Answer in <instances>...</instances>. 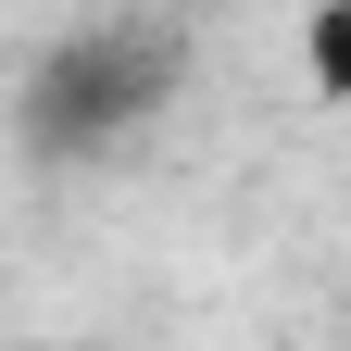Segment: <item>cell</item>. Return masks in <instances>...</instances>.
I'll use <instances>...</instances> for the list:
<instances>
[{"label": "cell", "mask_w": 351, "mask_h": 351, "mask_svg": "<svg viewBox=\"0 0 351 351\" xmlns=\"http://www.w3.org/2000/svg\"><path fill=\"white\" fill-rule=\"evenodd\" d=\"M189 88V38L151 25V13H113V25H75L25 63V101H13V138L38 163H101L125 151L138 125Z\"/></svg>", "instance_id": "6da1fadb"}, {"label": "cell", "mask_w": 351, "mask_h": 351, "mask_svg": "<svg viewBox=\"0 0 351 351\" xmlns=\"http://www.w3.org/2000/svg\"><path fill=\"white\" fill-rule=\"evenodd\" d=\"M301 75H314V101H351V0H326L301 25Z\"/></svg>", "instance_id": "7a4b0ae2"}]
</instances>
